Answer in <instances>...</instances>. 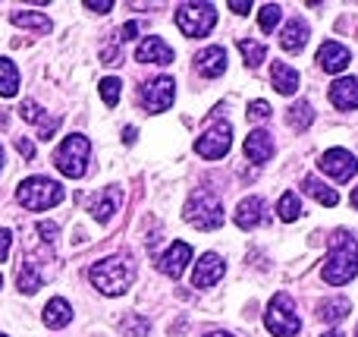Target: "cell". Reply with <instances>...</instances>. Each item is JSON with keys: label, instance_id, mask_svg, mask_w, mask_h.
<instances>
[{"label": "cell", "instance_id": "d6986e66", "mask_svg": "<svg viewBox=\"0 0 358 337\" xmlns=\"http://www.w3.org/2000/svg\"><path fill=\"white\" fill-rule=\"evenodd\" d=\"M330 101H334V107H340V111H355L358 107V79H352V76L336 79L334 85H330Z\"/></svg>", "mask_w": 358, "mask_h": 337}, {"label": "cell", "instance_id": "d4e9b609", "mask_svg": "<svg viewBox=\"0 0 358 337\" xmlns=\"http://www.w3.org/2000/svg\"><path fill=\"white\" fill-rule=\"evenodd\" d=\"M349 300L346 296H334V300H324L321 306H317V319L327 322V325H334V322H343L349 315Z\"/></svg>", "mask_w": 358, "mask_h": 337}, {"label": "cell", "instance_id": "3957f363", "mask_svg": "<svg viewBox=\"0 0 358 337\" xmlns=\"http://www.w3.org/2000/svg\"><path fill=\"white\" fill-rule=\"evenodd\" d=\"M16 202L22 208H29V212H48V208L63 202V186L48 180V177H29V180L19 183Z\"/></svg>", "mask_w": 358, "mask_h": 337}, {"label": "cell", "instance_id": "5b68a950", "mask_svg": "<svg viewBox=\"0 0 358 337\" xmlns=\"http://www.w3.org/2000/svg\"><path fill=\"white\" fill-rule=\"evenodd\" d=\"M264 325H267V331H271L273 337H296L299 331H302V322H299L289 294H277L271 303H267Z\"/></svg>", "mask_w": 358, "mask_h": 337}, {"label": "cell", "instance_id": "9a60e30c", "mask_svg": "<svg viewBox=\"0 0 358 337\" xmlns=\"http://www.w3.org/2000/svg\"><path fill=\"white\" fill-rule=\"evenodd\" d=\"M195 69L204 76V79L223 76V69H227V50L217 48V44H210V48L198 50V54H195Z\"/></svg>", "mask_w": 358, "mask_h": 337}, {"label": "cell", "instance_id": "7c38bea8", "mask_svg": "<svg viewBox=\"0 0 358 337\" xmlns=\"http://www.w3.org/2000/svg\"><path fill=\"white\" fill-rule=\"evenodd\" d=\"M349 60H352V54L340 41H324L321 50H317V63H321L324 73H343L349 67Z\"/></svg>", "mask_w": 358, "mask_h": 337}, {"label": "cell", "instance_id": "b9f144b4", "mask_svg": "<svg viewBox=\"0 0 358 337\" xmlns=\"http://www.w3.org/2000/svg\"><path fill=\"white\" fill-rule=\"evenodd\" d=\"M19 151H22L25 158H31V142L29 139H19Z\"/></svg>", "mask_w": 358, "mask_h": 337}, {"label": "cell", "instance_id": "6da1fadb", "mask_svg": "<svg viewBox=\"0 0 358 337\" xmlns=\"http://www.w3.org/2000/svg\"><path fill=\"white\" fill-rule=\"evenodd\" d=\"M358 275V240L349 231H336L330 237L327 262L321 268V277L334 287H343Z\"/></svg>", "mask_w": 358, "mask_h": 337}, {"label": "cell", "instance_id": "ffe728a7", "mask_svg": "<svg viewBox=\"0 0 358 337\" xmlns=\"http://www.w3.org/2000/svg\"><path fill=\"white\" fill-rule=\"evenodd\" d=\"M280 44H283V50H289V54H299V50L308 44V22H302V19H289V22L283 25Z\"/></svg>", "mask_w": 358, "mask_h": 337}, {"label": "cell", "instance_id": "681fc988", "mask_svg": "<svg viewBox=\"0 0 358 337\" xmlns=\"http://www.w3.org/2000/svg\"><path fill=\"white\" fill-rule=\"evenodd\" d=\"M355 337H358V331H355Z\"/></svg>", "mask_w": 358, "mask_h": 337}, {"label": "cell", "instance_id": "83f0119b", "mask_svg": "<svg viewBox=\"0 0 358 337\" xmlns=\"http://www.w3.org/2000/svg\"><path fill=\"white\" fill-rule=\"evenodd\" d=\"M13 25H19V29H31V32H50V19L41 16V13H35V10L13 13Z\"/></svg>", "mask_w": 358, "mask_h": 337}, {"label": "cell", "instance_id": "8992f818", "mask_svg": "<svg viewBox=\"0 0 358 337\" xmlns=\"http://www.w3.org/2000/svg\"><path fill=\"white\" fill-rule=\"evenodd\" d=\"M88 155H92V149H88V139L76 132V136L63 139V145L54 151V164L60 167L63 177H73V180H79V177L85 174V167H88Z\"/></svg>", "mask_w": 358, "mask_h": 337}, {"label": "cell", "instance_id": "7bdbcfd3", "mask_svg": "<svg viewBox=\"0 0 358 337\" xmlns=\"http://www.w3.org/2000/svg\"><path fill=\"white\" fill-rule=\"evenodd\" d=\"M204 337H233V334H227V331H214V334H204Z\"/></svg>", "mask_w": 358, "mask_h": 337}, {"label": "cell", "instance_id": "60d3db41", "mask_svg": "<svg viewBox=\"0 0 358 337\" xmlns=\"http://www.w3.org/2000/svg\"><path fill=\"white\" fill-rule=\"evenodd\" d=\"M123 142H126V145L136 142V130H132V126H126V130H123Z\"/></svg>", "mask_w": 358, "mask_h": 337}, {"label": "cell", "instance_id": "74e56055", "mask_svg": "<svg viewBox=\"0 0 358 337\" xmlns=\"http://www.w3.org/2000/svg\"><path fill=\"white\" fill-rule=\"evenodd\" d=\"M85 10L107 13V10H113V4H110V0H85Z\"/></svg>", "mask_w": 358, "mask_h": 337}, {"label": "cell", "instance_id": "d6a6232c", "mask_svg": "<svg viewBox=\"0 0 358 337\" xmlns=\"http://www.w3.org/2000/svg\"><path fill=\"white\" fill-rule=\"evenodd\" d=\"M120 85H123V82L110 79V76H107V79H101V98H104L107 107H113L120 101Z\"/></svg>", "mask_w": 358, "mask_h": 337}, {"label": "cell", "instance_id": "5bb4252c", "mask_svg": "<svg viewBox=\"0 0 358 337\" xmlns=\"http://www.w3.org/2000/svg\"><path fill=\"white\" fill-rule=\"evenodd\" d=\"M136 60L138 63H173V48L170 44H164V38L157 35H148L142 44L136 48Z\"/></svg>", "mask_w": 358, "mask_h": 337}, {"label": "cell", "instance_id": "ac0fdd59", "mask_svg": "<svg viewBox=\"0 0 358 337\" xmlns=\"http://www.w3.org/2000/svg\"><path fill=\"white\" fill-rule=\"evenodd\" d=\"M236 227H242V231H252V227H258L261 221H264V199H258V195H248V199H242L239 205H236Z\"/></svg>", "mask_w": 358, "mask_h": 337}, {"label": "cell", "instance_id": "277c9868", "mask_svg": "<svg viewBox=\"0 0 358 337\" xmlns=\"http://www.w3.org/2000/svg\"><path fill=\"white\" fill-rule=\"evenodd\" d=\"M185 221H189L192 227H198V231H217V227L223 224L220 199H217L210 189L198 186L195 193L189 195V202H185Z\"/></svg>", "mask_w": 358, "mask_h": 337}, {"label": "cell", "instance_id": "603a6c76", "mask_svg": "<svg viewBox=\"0 0 358 337\" xmlns=\"http://www.w3.org/2000/svg\"><path fill=\"white\" fill-rule=\"evenodd\" d=\"M44 325L48 328H63V325H69V319H73V306H69L63 296H54V300L44 306Z\"/></svg>", "mask_w": 358, "mask_h": 337}, {"label": "cell", "instance_id": "ee69618b", "mask_svg": "<svg viewBox=\"0 0 358 337\" xmlns=\"http://www.w3.org/2000/svg\"><path fill=\"white\" fill-rule=\"evenodd\" d=\"M352 205L358 208V186H355V193H352Z\"/></svg>", "mask_w": 358, "mask_h": 337}, {"label": "cell", "instance_id": "f35d334b", "mask_svg": "<svg viewBox=\"0 0 358 337\" xmlns=\"http://www.w3.org/2000/svg\"><path fill=\"white\" fill-rule=\"evenodd\" d=\"M38 233H41V237L50 243V240H57V233H60V231H57V224H38Z\"/></svg>", "mask_w": 358, "mask_h": 337}, {"label": "cell", "instance_id": "30bf717a", "mask_svg": "<svg viewBox=\"0 0 358 337\" xmlns=\"http://www.w3.org/2000/svg\"><path fill=\"white\" fill-rule=\"evenodd\" d=\"M173 98H176V82L170 79V76H157V79H151L148 85L142 88V104L148 107L151 114L167 111V107L173 104Z\"/></svg>", "mask_w": 358, "mask_h": 337}, {"label": "cell", "instance_id": "ba28073f", "mask_svg": "<svg viewBox=\"0 0 358 337\" xmlns=\"http://www.w3.org/2000/svg\"><path fill=\"white\" fill-rule=\"evenodd\" d=\"M229 145H233V126H229L227 120H220V123H214L208 132H204V136H198L195 151L201 158L217 161V158H223L229 151Z\"/></svg>", "mask_w": 358, "mask_h": 337}, {"label": "cell", "instance_id": "7a4b0ae2", "mask_svg": "<svg viewBox=\"0 0 358 337\" xmlns=\"http://www.w3.org/2000/svg\"><path fill=\"white\" fill-rule=\"evenodd\" d=\"M88 281L107 296H123L126 290L132 287L136 281V262L132 256L120 252V256H110V259H101L88 268Z\"/></svg>", "mask_w": 358, "mask_h": 337}, {"label": "cell", "instance_id": "e575fe53", "mask_svg": "<svg viewBox=\"0 0 358 337\" xmlns=\"http://www.w3.org/2000/svg\"><path fill=\"white\" fill-rule=\"evenodd\" d=\"M271 117V104L267 101H252L248 104V120H267Z\"/></svg>", "mask_w": 358, "mask_h": 337}, {"label": "cell", "instance_id": "9c48e42d", "mask_svg": "<svg viewBox=\"0 0 358 337\" xmlns=\"http://www.w3.org/2000/svg\"><path fill=\"white\" fill-rule=\"evenodd\" d=\"M317 167H321L324 174L334 177L336 183H346V180H352V177L358 174L355 155H352V151H346V149H330V151H324L321 161H317Z\"/></svg>", "mask_w": 358, "mask_h": 337}, {"label": "cell", "instance_id": "4dcf8cb0", "mask_svg": "<svg viewBox=\"0 0 358 337\" xmlns=\"http://www.w3.org/2000/svg\"><path fill=\"white\" fill-rule=\"evenodd\" d=\"M277 212H280V218H283V221H299V218H302V202H299L296 193H283V195H280Z\"/></svg>", "mask_w": 358, "mask_h": 337}, {"label": "cell", "instance_id": "484cf974", "mask_svg": "<svg viewBox=\"0 0 358 337\" xmlns=\"http://www.w3.org/2000/svg\"><path fill=\"white\" fill-rule=\"evenodd\" d=\"M19 92V69L13 60H6V57H0V95L3 98H13V95Z\"/></svg>", "mask_w": 358, "mask_h": 337}, {"label": "cell", "instance_id": "7dc6e473", "mask_svg": "<svg viewBox=\"0 0 358 337\" xmlns=\"http://www.w3.org/2000/svg\"><path fill=\"white\" fill-rule=\"evenodd\" d=\"M0 284H3V277H0Z\"/></svg>", "mask_w": 358, "mask_h": 337}, {"label": "cell", "instance_id": "f1b7e54d", "mask_svg": "<svg viewBox=\"0 0 358 337\" xmlns=\"http://www.w3.org/2000/svg\"><path fill=\"white\" fill-rule=\"evenodd\" d=\"M239 50H242V57H245V67H252V69L261 67V63H264V57H267V44L255 41V38H242Z\"/></svg>", "mask_w": 358, "mask_h": 337}, {"label": "cell", "instance_id": "ab89813d", "mask_svg": "<svg viewBox=\"0 0 358 337\" xmlns=\"http://www.w3.org/2000/svg\"><path fill=\"white\" fill-rule=\"evenodd\" d=\"M229 10H233L236 16H248V13H252V4H245V0H242V4H239V0H233V4H229Z\"/></svg>", "mask_w": 358, "mask_h": 337}, {"label": "cell", "instance_id": "8fae6325", "mask_svg": "<svg viewBox=\"0 0 358 337\" xmlns=\"http://www.w3.org/2000/svg\"><path fill=\"white\" fill-rule=\"evenodd\" d=\"M223 271H227L223 259L214 256V252H204V256L198 259L195 271H192V284H195V287H201V290L204 287H214V284L223 277Z\"/></svg>", "mask_w": 358, "mask_h": 337}, {"label": "cell", "instance_id": "7402d4cb", "mask_svg": "<svg viewBox=\"0 0 358 337\" xmlns=\"http://www.w3.org/2000/svg\"><path fill=\"white\" fill-rule=\"evenodd\" d=\"M19 114H22V120H29V123H35V126L41 123L38 139H50V136H54V130H57V123H60V120H50L48 114L35 104V101H22V104H19Z\"/></svg>", "mask_w": 358, "mask_h": 337}, {"label": "cell", "instance_id": "836d02e7", "mask_svg": "<svg viewBox=\"0 0 358 337\" xmlns=\"http://www.w3.org/2000/svg\"><path fill=\"white\" fill-rule=\"evenodd\" d=\"M123 334L126 337H148V322L145 319H126V325H123Z\"/></svg>", "mask_w": 358, "mask_h": 337}, {"label": "cell", "instance_id": "52a82bcc", "mask_svg": "<svg viewBox=\"0 0 358 337\" xmlns=\"http://www.w3.org/2000/svg\"><path fill=\"white\" fill-rule=\"evenodd\" d=\"M176 25L185 38H204L217 25V6L214 4H182L176 10Z\"/></svg>", "mask_w": 358, "mask_h": 337}, {"label": "cell", "instance_id": "1f68e13d", "mask_svg": "<svg viewBox=\"0 0 358 337\" xmlns=\"http://www.w3.org/2000/svg\"><path fill=\"white\" fill-rule=\"evenodd\" d=\"M280 16H283V10H280L277 4L261 6V13H258V25H261V32H273V29H277Z\"/></svg>", "mask_w": 358, "mask_h": 337}, {"label": "cell", "instance_id": "f546056e", "mask_svg": "<svg viewBox=\"0 0 358 337\" xmlns=\"http://www.w3.org/2000/svg\"><path fill=\"white\" fill-rule=\"evenodd\" d=\"M19 290H22V294H35V290H41V284H44V277L38 275V268H35V262H25L22 265V271H19Z\"/></svg>", "mask_w": 358, "mask_h": 337}, {"label": "cell", "instance_id": "44dd1931", "mask_svg": "<svg viewBox=\"0 0 358 337\" xmlns=\"http://www.w3.org/2000/svg\"><path fill=\"white\" fill-rule=\"evenodd\" d=\"M271 85L277 88L280 95H296L299 92V73L292 67H286L283 60L271 63Z\"/></svg>", "mask_w": 358, "mask_h": 337}, {"label": "cell", "instance_id": "f6af8a7d", "mask_svg": "<svg viewBox=\"0 0 358 337\" xmlns=\"http://www.w3.org/2000/svg\"><path fill=\"white\" fill-rule=\"evenodd\" d=\"M324 337H343V331H327Z\"/></svg>", "mask_w": 358, "mask_h": 337}, {"label": "cell", "instance_id": "4316f807", "mask_svg": "<svg viewBox=\"0 0 358 337\" xmlns=\"http://www.w3.org/2000/svg\"><path fill=\"white\" fill-rule=\"evenodd\" d=\"M311 120H315V111H311L308 101H296V104L289 107V114H286V123H289L296 132H305V130H308Z\"/></svg>", "mask_w": 358, "mask_h": 337}, {"label": "cell", "instance_id": "e0dca14e", "mask_svg": "<svg viewBox=\"0 0 358 337\" xmlns=\"http://www.w3.org/2000/svg\"><path fill=\"white\" fill-rule=\"evenodd\" d=\"M189 262H192V246L182 243V240H176V243L161 256V271L167 277H179Z\"/></svg>", "mask_w": 358, "mask_h": 337}, {"label": "cell", "instance_id": "d590c367", "mask_svg": "<svg viewBox=\"0 0 358 337\" xmlns=\"http://www.w3.org/2000/svg\"><path fill=\"white\" fill-rule=\"evenodd\" d=\"M13 246V233L10 231H0V262H6V252Z\"/></svg>", "mask_w": 358, "mask_h": 337}, {"label": "cell", "instance_id": "cb8c5ba5", "mask_svg": "<svg viewBox=\"0 0 358 337\" xmlns=\"http://www.w3.org/2000/svg\"><path fill=\"white\" fill-rule=\"evenodd\" d=\"M302 189H305V193H308L315 202H321V205H327V208L340 205V193H336V189H330L327 183H321L317 177H305V180H302Z\"/></svg>", "mask_w": 358, "mask_h": 337}, {"label": "cell", "instance_id": "4fadbf2b", "mask_svg": "<svg viewBox=\"0 0 358 337\" xmlns=\"http://www.w3.org/2000/svg\"><path fill=\"white\" fill-rule=\"evenodd\" d=\"M120 202H123V193H120V186H107L101 195H94L92 202H88V212H92V218L98 221V224H107V221L113 218V212L120 208Z\"/></svg>", "mask_w": 358, "mask_h": 337}, {"label": "cell", "instance_id": "8d00e7d4", "mask_svg": "<svg viewBox=\"0 0 358 337\" xmlns=\"http://www.w3.org/2000/svg\"><path fill=\"white\" fill-rule=\"evenodd\" d=\"M138 35V22H126L123 29L117 32V41H126V38H136Z\"/></svg>", "mask_w": 358, "mask_h": 337}, {"label": "cell", "instance_id": "2e32d148", "mask_svg": "<svg viewBox=\"0 0 358 337\" xmlns=\"http://www.w3.org/2000/svg\"><path fill=\"white\" fill-rule=\"evenodd\" d=\"M245 158L248 161H255V164H264V161H271L273 158V136L267 130H255V132H248L245 136Z\"/></svg>", "mask_w": 358, "mask_h": 337}, {"label": "cell", "instance_id": "bcb514c9", "mask_svg": "<svg viewBox=\"0 0 358 337\" xmlns=\"http://www.w3.org/2000/svg\"><path fill=\"white\" fill-rule=\"evenodd\" d=\"M0 167H3V149H0Z\"/></svg>", "mask_w": 358, "mask_h": 337}, {"label": "cell", "instance_id": "c3c4849f", "mask_svg": "<svg viewBox=\"0 0 358 337\" xmlns=\"http://www.w3.org/2000/svg\"><path fill=\"white\" fill-rule=\"evenodd\" d=\"M0 337H6V334H0Z\"/></svg>", "mask_w": 358, "mask_h": 337}]
</instances>
